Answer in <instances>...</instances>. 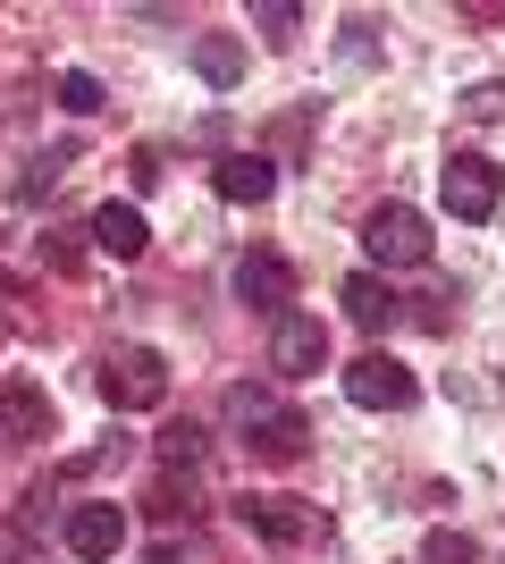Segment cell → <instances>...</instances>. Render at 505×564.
I'll return each mask as SVG.
<instances>
[{"instance_id": "44dd1931", "label": "cell", "mask_w": 505, "mask_h": 564, "mask_svg": "<svg viewBox=\"0 0 505 564\" xmlns=\"http://www.w3.org/2000/svg\"><path fill=\"white\" fill-rule=\"evenodd\" d=\"M59 101H68V110L85 118V110H101V85H94L85 68H68V76H59Z\"/></svg>"}, {"instance_id": "5bb4252c", "label": "cell", "mask_w": 505, "mask_h": 564, "mask_svg": "<svg viewBox=\"0 0 505 564\" xmlns=\"http://www.w3.org/2000/svg\"><path fill=\"white\" fill-rule=\"evenodd\" d=\"M194 68H202V85H237V76H244V43L202 34V43H194Z\"/></svg>"}, {"instance_id": "5b68a950", "label": "cell", "mask_w": 505, "mask_h": 564, "mask_svg": "<svg viewBox=\"0 0 505 564\" xmlns=\"http://www.w3.org/2000/svg\"><path fill=\"white\" fill-rule=\"evenodd\" d=\"M244 522H253V531H262L270 547H304V540H320V514L312 506H304V497H287V489H253L237 506Z\"/></svg>"}, {"instance_id": "4fadbf2b", "label": "cell", "mask_w": 505, "mask_h": 564, "mask_svg": "<svg viewBox=\"0 0 505 564\" xmlns=\"http://www.w3.org/2000/svg\"><path fill=\"white\" fill-rule=\"evenodd\" d=\"M337 304L354 312V329H387V321H396V295H387L380 270H354V279L337 286Z\"/></svg>"}, {"instance_id": "484cf974", "label": "cell", "mask_w": 505, "mask_h": 564, "mask_svg": "<svg viewBox=\"0 0 505 564\" xmlns=\"http://www.w3.org/2000/svg\"><path fill=\"white\" fill-rule=\"evenodd\" d=\"M0 346H9V329H0Z\"/></svg>"}, {"instance_id": "ffe728a7", "label": "cell", "mask_w": 505, "mask_h": 564, "mask_svg": "<svg viewBox=\"0 0 505 564\" xmlns=\"http://www.w3.org/2000/svg\"><path fill=\"white\" fill-rule=\"evenodd\" d=\"M253 25H262L270 43H287L295 25H304V9H287V0H262V9H253Z\"/></svg>"}, {"instance_id": "9c48e42d", "label": "cell", "mask_w": 505, "mask_h": 564, "mask_svg": "<svg viewBox=\"0 0 505 564\" xmlns=\"http://www.w3.org/2000/svg\"><path fill=\"white\" fill-rule=\"evenodd\" d=\"M68 556H85V564H101V556H119L127 547V506H68Z\"/></svg>"}, {"instance_id": "2e32d148", "label": "cell", "mask_w": 505, "mask_h": 564, "mask_svg": "<svg viewBox=\"0 0 505 564\" xmlns=\"http://www.w3.org/2000/svg\"><path fill=\"white\" fill-rule=\"evenodd\" d=\"M68 161H76L68 143H59V152H34V161H25V177H18V194H25V203H43V194L68 177Z\"/></svg>"}, {"instance_id": "ac0fdd59", "label": "cell", "mask_w": 505, "mask_h": 564, "mask_svg": "<svg viewBox=\"0 0 505 564\" xmlns=\"http://www.w3.org/2000/svg\"><path fill=\"white\" fill-rule=\"evenodd\" d=\"M421 564H481V547L463 540V531H430V547H421Z\"/></svg>"}, {"instance_id": "52a82bcc", "label": "cell", "mask_w": 505, "mask_h": 564, "mask_svg": "<svg viewBox=\"0 0 505 564\" xmlns=\"http://www.w3.org/2000/svg\"><path fill=\"white\" fill-rule=\"evenodd\" d=\"M438 194H447V212H455V219H497V161L455 152V161L438 169Z\"/></svg>"}, {"instance_id": "8fae6325", "label": "cell", "mask_w": 505, "mask_h": 564, "mask_svg": "<svg viewBox=\"0 0 505 564\" xmlns=\"http://www.w3.org/2000/svg\"><path fill=\"white\" fill-rule=\"evenodd\" d=\"M85 236H94V253H110V261H144V245H152V228H144L135 203H101Z\"/></svg>"}, {"instance_id": "277c9868", "label": "cell", "mask_w": 505, "mask_h": 564, "mask_svg": "<svg viewBox=\"0 0 505 564\" xmlns=\"http://www.w3.org/2000/svg\"><path fill=\"white\" fill-rule=\"evenodd\" d=\"M329 362V329H320L312 312H278L270 321V371L278 379H312Z\"/></svg>"}, {"instance_id": "ba28073f", "label": "cell", "mask_w": 505, "mask_h": 564, "mask_svg": "<svg viewBox=\"0 0 505 564\" xmlns=\"http://www.w3.org/2000/svg\"><path fill=\"white\" fill-rule=\"evenodd\" d=\"M51 438V397L34 379H0V447H34Z\"/></svg>"}, {"instance_id": "7402d4cb", "label": "cell", "mask_w": 505, "mask_h": 564, "mask_svg": "<svg viewBox=\"0 0 505 564\" xmlns=\"http://www.w3.org/2000/svg\"><path fill=\"white\" fill-rule=\"evenodd\" d=\"M161 455H168V471H186L194 455H202V430H194V422H177V430L161 438Z\"/></svg>"}, {"instance_id": "7a4b0ae2", "label": "cell", "mask_w": 505, "mask_h": 564, "mask_svg": "<svg viewBox=\"0 0 505 564\" xmlns=\"http://www.w3.org/2000/svg\"><path fill=\"white\" fill-rule=\"evenodd\" d=\"M362 253L380 261V270H421L430 261V219L413 212V203H380V212L362 219Z\"/></svg>"}, {"instance_id": "30bf717a", "label": "cell", "mask_w": 505, "mask_h": 564, "mask_svg": "<svg viewBox=\"0 0 505 564\" xmlns=\"http://www.w3.org/2000/svg\"><path fill=\"white\" fill-rule=\"evenodd\" d=\"M237 295L253 312H270V321H278V312L295 304V270H287V253H244L237 261Z\"/></svg>"}, {"instance_id": "6da1fadb", "label": "cell", "mask_w": 505, "mask_h": 564, "mask_svg": "<svg viewBox=\"0 0 505 564\" xmlns=\"http://www.w3.org/2000/svg\"><path fill=\"white\" fill-rule=\"evenodd\" d=\"M228 422L244 430L253 464H295V455L312 447V422H304L295 404H278L270 388H228Z\"/></svg>"}, {"instance_id": "3957f363", "label": "cell", "mask_w": 505, "mask_h": 564, "mask_svg": "<svg viewBox=\"0 0 505 564\" xmlns=\"http://www.w3.org/2000/svg\"><path fill=\"white\" fill-rule=\"evenodd\" d=\"M101 404L110 413H152V404H168V362L152 346H127L101 362Z\"/></svg>"}, {"instance_id": "e0dca14e", "label": "cell", "mask_w": 505, "mask_h": 564, "mask_svg": "<svg viewBox=\"0 0 505 564\" xmlns=\"http://www.w3.org/2000/svg\"><path fill=\"white\" fill-rule=\"evenodd\" d=\"M34 253H43V270H51V279H76V270H85V245H76L68 228H51L43 245H34Z\"/></svg>"}, {"instance_id": "603a6c76", "label": "cell", "mask_w": 505, "mask_h": 564, "mask_svg": "<svg viewBox=\"0 0 505 564\" xmlns=\"http://www.w3.org/2000/svg\"><path fill=\"white\" fill-rule=\"evenodd\" d=\"M127 177H135V194H152V186H161V152H152V143H144V152L127 161Z\"/></svg>"}, {"instance_id": "d6986e66", "label": "cell", "mask_w": 505, "mask_h": 564, "mask_svg": "<svg viewBox=\"0 0 505 564\" xmlns=\"http://www.w3.org/2000/svg\"><path fill=\"white\" fill-rule=\"evenodd\" d=\"M463 118H472V127H497L505 118V85H472V94H463Z\"/></svg>"}, {"instance_id": "d4e9b609", "label": "cell", "mask_w": 505, "mask_h": 564, "mask_svg": "<svg viewBox=\"0 0 505 564\" xmlns=\"http://www.w3.org/2000/svg\"><path fill=\"white\" fill-rule=\"evenodd\" d=\"M0 286H9V270H0Z\"/></svg>"}, {"instance_id": "8992f818", "label": "cell", "mask_w": 505, "mask_h": 564, "mask_svg": "<svg viewBox=\"0 0 505 564\" xmlns=\"http://www.w3.org/2000/svg\"><path fill=\"white\" fill-rule=\"evenodd\" d=\"M345 397H354L362 413H405L421 388H413V371L396 362V354H362L354 371H345Z\"/></svg>"}, {"instance_id": "cb8c5ba5", "label": "cell", "mask_w": 505, "mask_h": 564, "mask_svg": "<svg viewBox=\"0 0 505 564\" xmlns=\"http://www.w3.org/2000/svg\"><path fill=\"white\" fill-rule=\"evenodd\" d=\"M152 564H202V547H177V540H161V547H152Z\"/></svg>"}, {"instance_id": "7c38bea8", "label": "cell", "mask_w": 505, "mask_h": 564, "mask_svg": "<svg viewBox=\"0 0 505 564\" xmlns=\"http://www.w3.org/2000/svg\"><path fill=\"white\" fill-rule=\"evenodd\" d=\"M219 203H270V186H278V169L262 161V152H228V161L211 169Z\"/></svg>"}, {"instance_id": "9a60e30c", "label": "cell", "mask_w": 505, "mask_h": 564, "mask_svg": "<svg viewBox=\"0 0 505 564\" xmlns=\"http://www.w3.org/2000/svg\"><path fill=\"white\" fill-rule=\"evenodd\" d=\"M144 506H152L161 522H177V514H202V506H194V480H186V471H161V480L144 489Z\"/></svg>"}]
</instances>
